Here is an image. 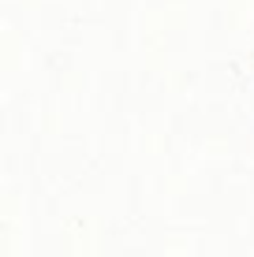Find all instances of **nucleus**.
<instances>
[]
</instances>
